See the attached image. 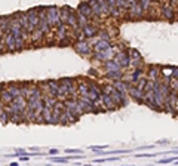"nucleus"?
<instances>
[{
    "label": "nucleus",
    "instance_id": "1",
    "mask_svg": "<svg viewBox=\"0 0 178 166\" xmlns=\"http://www.w3.org/2000/svg\"><path fill=\"white\" fill-rule=\"evenodd\" d=\"M79 14H82V15H85V17L91 18L93 15V9L91 6V3L89 2H82L80 5H79Z\"/></svg>",
    "mask_w": 178,
    "mask_h": 166
},
{
    "label": "nucleus",
    "instance_id": "2",
    "mask_svg": "<svg viewBox=\"0 0 178 166\" xmlns=\"http://www.w3.org/2000/svg\"><path fill=\"white\" fill-rule=\"evenodd\" d=\"M107 48H109V42L101 40L97 43V50H104V49H107Z\"/></svg>",
    "mask_w": 178,
    "mask_h": 166
},
{
    "label": "nucleus",
    "instance_id": "3",
    "mask_svg": "<svg viewBox=\"0 0 178 166\" xmlns=\"http://www.w3.org/2000/svg\"><path fill=\"white\" fill-rule=\"evenodd\" d=\"M52 162H57V163H59V162H64V163H67L68 159H64V157H57V159H52Z\"/></svg>",
    "mask_w": 178,
    "mask_h": 166
},
{
    "label": "nucleus",
    "instance_id": "4",
    "mask_svg": "<svg viewBox=\"0 0 178 166\" xmlns=\"http://www.w3.org/2000/svg\"><path fill=\"white\" fill-rule=\"evenodd\" d=\"M65 153H82V150H65Z\"/></svg>",
    "mask_w": 178,
    "mask_h": 166
},
{
    "label": "nucleus",
    "instance_id": "5",
    "mask_svg": "<svg viewBox=\"0 0 178 166\" xmlns=\"http://www.w3.org/2000/svg\"><path fill=\"white\" fill-rule=\"evenodd\" d=\"M49 153H51V154H57V153H58V150H57V148H52Z\"/></svg>",
    "mask_w": 178,
    "mask_h": 166
}]
</instances>
